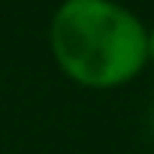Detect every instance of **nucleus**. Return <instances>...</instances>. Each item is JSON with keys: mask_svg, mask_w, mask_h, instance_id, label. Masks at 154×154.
<instances>
[{"mask_svg": "<svg viewBox=\"0 0 154 154\" xmlns=\"http://www.w3.org/2000/svg\"><path fill=\"white\" fill-rule=\"evenodd\" d=\"M148 63L154 66V24L148 27Z\"/></svg>", "mask_w": 154, "mask_h": 154, "instance_id": "obj_2", "label": "nucleus"}, {"mask_svg": "<svg viewBox=\"0 0 154 154\" xmlns=\"http://www.w3.org/2000/svg\"><path fill=\"white\" fill-rule=\"evenodd\" d=\"M48 48L82 88H121L148 63V30L121 0H63L48 21Z\"/></svg>", "mask_w": 154, "mask_h": 154, "instance_id": "obj_1", "label": "nucleus"}, {"mask_svg": "<svg viewBox=\"0 0 154 154\" xmlns=\"http://www.w3.org/2000/svg\"><path fill=\"white\" fill-rule=\"evenodd\" d=\"M151 133H154V109H151Z\"/></svg>", "mask_w": 154, "mask_h": 154, "instance_id": "obj_3", "label": "nucleus"}]
</instances>
